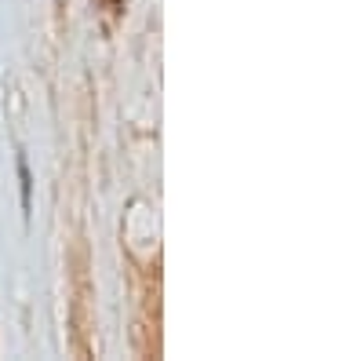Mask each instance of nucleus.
<instances>
[{
  "instance_id": "nucleus-1",
  "label": "nucleus",
  "mask_w": 364,
  "mask_h": 361,
  "mask_svg": "<svg viewBox=\"0 0 364 361\" xmlns=\"http://www.w3.org/2000/svg\"><path fill=\"white\" fill-rule=\"evenodd\" d=\"M18 172H22V204L29 208V168H26V161H18Z\"/></svg>"
},
{
  "instance_id": "nucleus-2",
  "label": "nucleus",
  "mask_w": 364,
  "mask_h": 361,
  "mask_svg": "<svg viewBox=\"0 0 364 361\" xmlns=\"http://www.w3.org/2000/svg\"><path fill=\"white\" fill-rule=\"evenodd\" d=\"M102 8H106L109 15H117V11H120V0H102Z\"/></svg>"
}]
</instances>
